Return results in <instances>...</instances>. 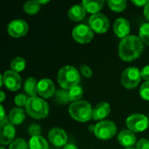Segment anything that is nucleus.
<instances>
[{
    "label": "nucleus",
    "instance_id": "423d86ee",
    "mask_svg": "<svg viewBox=\"0 0 149 149\" xmlns=\"http://www.w3.org/2000/svg\"><path fill=\"white\" fill-rule=\"evenodd\" d=\"M141 80V70L137 67H128L125 69L121 74L120 81L124 87L127 89H133L138 86Z\"/></svg>",
    "mask_w": 149,
    "mask_h": 149
},
{
    "label": "nucleus",
    "instance_id": "58836bf2",
    "mask_svg": "<svg viewBox=\"0 0 149 149\" xmlns=\"http://www.w3.org/2000/svg\"><path fill=\"white\" fill-rule=\"evenodd\" d=\"M0 94H1L0 102H1V103H3V102L4 101V100H5V94H4V93H3V91H1V92H0Z\"/></svg>",
    "mask_w": 149,
    "mask_h": 149
},
{
    "label": "nucleus",
    "instance_id": "7ed1b4c3",
    "mask_svg": "<svg viewBox=\"0 0 149 149\" xmlns=\"http://www.w3.org/2000/svg\"><path fill=\"white\" fill-rule=\"evenodd\" d=\"M93 111L91 104L86 100L72 102L68 108L70 116L79 122H87L93 119Z\"/></svg>",
    "mask_w": 149,
    "mask_h": 149
},
{
    "label": "nucleus",
    "instance_id": "a19ab883",
    "mask_svg": "<svg viewBox=\"0 0 149 149\" xmlns=\"http://www.w3.org/2000/svg\"><path fill=\"white\" fill-rule=\"evenodd\" d=\"M38 3L41 5V4H45V3H49V0H45V1H43V0H38Z\"/></svg>",
    "mask_w": 149,
    "mask_h": 149
},
{
    "label": "nucleus",
    "instance_id": "aec40b11",
    "mask_svg": "<svg viewBox=\"0 0 149 149\" xmlns=\"http://www.w3.org/2000/svg\"><path fill=\"white\" fill-rule=\"evenodd\" d=\"M25 119V113L20 107H16L10 110L9 113V120L12 125H20Z\"/></svg>",
    "mask_w": 149,
    "mask_h": 149
},
{
    "label": "nucleus",
    "instance_id": "7c9ffc66",
    "mask_svg": "<svg viewBox=\"0 0 149 149\" xmlns=\"http://www.w3.org/2000/svg\"><path fill=\"white\" fill-rule=\"evenodd\" d=\"M27 101H28V98L24 94H17L14 99V102L18 107H25Z\"/></svg>",
    "mask_w": 149,
    "mask_h": 149
},
{
    "label": "nucleus",
    "instance_id": "4be33fe9",
    "mask_svg": "<svg viewBox=\"0 0 149 149\" xmlns=\"http://www.w3.org/2000/svg\"><path fill=\"white\" fill-rule=\"evenodd\" d=\"M30 149H49V145L47 141L42 136L31 137L29 141Z\"/></svg>",
    "mask_w": 149,
    "mask_h": 149
},
{
    "label": "nucleus",
    "instance_id": "473e14b6",
    "mask_svg": "<svg viewBox=\"0 0 149 149\" xmlns=\"http://www.w3.org/2000/svg\"><path fill=\"white\" fill-rule=\"evenodd\" d=\"M80 72L86 79H89V78H91L93 76L92 69L88 65H80Z\"/></svg>",
    "mask_w": 149,
    "mask_h": 149
},
{
    "label": "nucleus",
    "instance_id": "5701e85b",
    "mask_svg": "<svg viewBox=\"0 0 149 149\" xmlns=\"http://www.w3.org/2000/svg\"><path fill=\"white\" fill-rule=\"evenodd\" d=\"M83 94H84V91H83V88L80 86H74V87L71 88L70 90H68L69 100L72 101V102L81 100V98L83 97Z\"/></svg>",
    "mask_w": 149,
    "mask_h": 149
},
{
    "label": "nucleus",
    "instance_id": "c756f323",
    "mask_svg": "<svg viewBox=\"0 0 149 149\" xmlns=\"http://www.w3.org/2000/svg\"><path fill=\"white\" fill-rule=\"evenodd\" d=\"M140 95L144 100L149 101V81H146L142 84L140 90Z\"/></svg>",
    "mask_w": 149,
    "mask_h": 149
},
{
    "label": "nucleus",
    "instance_id": "6e6552de",
    "mask_svg": "<svg viewBox=\"0 0 149 149\" xmlns=\"http://www.w3.org/2000/svg\"><path fill=\"white\" fill-rule=\"evenodd\" d=\"M0 127L1 145H10L15 141L14 138L16 135V129L14 127V125L10 122L9 118H7V116H5L3 120H0Z\"/></svg>",
    "mask_w": 149,
    "mask_h": 149
},
{
    "label": "nucleus",
    "instance_id": "a211bd4d",
    "mask_svg": "<svg viewBox=\"0 0 149 149\" xmlns=\"http://www.w3.org/2000/svg\"><path fill=\"white\" fill-rule=\"evenodd\" d=\"M104 0H83L81 5L85 8L86 12L92 13L93 15L99 13L104 7Z\"/></svg>",
    "mask_w": 149,
    "mask_h": 149
},
{
    "label": "nucleus",
    "instance_id": "4c0bfd02",
    "mask_svg": "<svg viewBox=\"0 0 149 149\" xmlns=\"http://www.w3.org/2000/svg\"><path fill=\"white\" fill-rule=\"evenodd\" d=\"M63 149H79L75 145H73V144H67V145H65Z\"/></svg>",
    "mask_w": 149,
    "mask_h": 149
},
{
    "label": "nucleus",
    "instance_id": "cd10ccee",
    "mask_svg": "<svg viewBox=\"0 0 149 149\" xmlns=\"http://www.w3.org/2000/svg\"><path fill=\"white\" fill-rule=\"evenodd\" d=\"M9 149H30L29 144L23 138L16 139L9 147Z\"/></svg>",
    "mask_w": 149,
    "mask_h": 149
},
{
    "label": "nucleus",
    "instance_id": "79ce46f5",
    "mask_svg": "<svg viewBox=\"0 0 149 149\" xmlns=\"http://www.w3.org/2000/svg\"><path fill=\"white\" fill-rule=\"evenodd\" d=\"M3 85V75L0 76V87H2Z\"/></svg>",
    "mask_w": 149,
    "mask_h": 149
},
{
    "label": "nucleus",
    "instance_id": "1a4fd4ad",
    "mask_svg": "<svg viewBox=\"0 0 149 149\" xmlns=\"http://www.w3.org/2000/svg\"><path fill=\"white\" fill-rule=\"evenodd\" d=\"M88 23L91 29L99 34L107 32L110 26L109 19L107 18V16H105L102 13H97L92 15L89 18Z\"/></svg>",
    "mask_w": 149,
    "mask_h": 149
},
{
    "label": "nucleus",
    "instance_id": "f03ea898",
    "mask_svg": "<svg viewBox=\"0 0 149 149\" xmlns=\"http://www.w3.org/2000/svg\"><path fill=\"white\" fill-rule=\"evenodd\" d=\"M79 72L72 65H65L62 67L58 73V82L65 90H70L71 88L79 86Z\"/></svg>",
    "mask_w": 149,
    "mask_h": 149
},
{
    "label": "nucleus",
    "instance_id": "dca6fc26",
    "mask_svg": "<svg viewBox=\"0 0 149 149\" xmlns=\"http://www.w3.org/2000/svg\"><path fill=\"white\" fill-rule=\"evenodd\" d=\"M118 141L125 148H133V146L136 143V136L131 130L124 129L119 133Z\"/></svg>",
    "mask_w": 149,
    "mask_h": 149
},
{
    "label": "nucleus",
    "instance_id": "393cba45",
    "mask_svg": "<svg viewBox=\"0 0 149 149\" xmlns=\"http://www.w3.org/2000/svg\"><path fill=\"white\" fill-rule=\"evenodd\" d=\"M40 7L38 1H28L24 4V10L28 15H35L39 11Z\"/></svg>",
    "mask_w": 149,
    "mask_h": 149
},
{
    "label": "nucleus",
    "instance_id": "f3484780",
    "mask_svg": "<svg viewBox=\"0 0 149 149\" xmlns=\"http://www.w3.org/2000/svg\"><path fill=\"white\" fill-rule=\"evenodd\" d=\"M111 112V107L109 103L107 102H100L96 105L93 111V119L94 120L102 121L105 118H107Z\"/></svg>",
    "mask_w": 149,
    "mask_h": 149
},
{
    "label": "nucleus",
    "instance_id": "2eb2a0df",
    "mask_svg": "<svg viewBox=\"0 0 149 149\" xmlns=\"http://www.w3.org/2000/svg\"><path fill=\"white\" fill-rule=\"evenodd\" d=\"M131 25L129 21L124 17H119L113 24V31L118 38H124L129 35Z\"/></svg>",
    "mask_w": 149,
    "mask_h": 149
},
{
    "label": "nucleus",
    "instance_id": "ddd939ff",
    "mask_svg": "<svg viewBox=\"0 0 149 149\" xmlns=\"http://www.w3.org/2000/svg\"><path fill=\"white\" fill-rule=\"evenodd\" d=\"M3 85L9 91L16 92L21 87L22 79L18 73L11 70H9L3 73Z\"/></svg>",
    "mask_w": 149,
    "mask_h": 149
},
{
    "label": "nucleus",
    "instance_id": "9b49d317",
    "mask_svg": "<svg viewBox=\"0 0 149 149\" xmlns=\"http://www.w3.org/2000/svg\"><path fill=\"white\" fill-rule=\"evenodd\" d=\"M29 26L28 24L23 19H14L12 20L7 28L9 35L12 38H22L28 32Z\"/></svg>",
    "mask_w": 149,
    "mask_h": 149
},
{
    "label": "nucleus",
    "instance_id": "9d476101",
    "mask_svg": "<svg viewBox=\"0 0 149 149\" xmlns=\"http://www.w3.org/2000/svg\"><path fill=\"white\" fill-rule=\"evenodd\" d=\"M73 39L79 44H88L93 38V31L90 26L86 24H79L72 30Z\"/></svg>",
    "mask_w": 149,
    "mask_h": 149
},
{
    "label": "nucleus",
    "instance_id": "2f4dec72",
    "mask_svg": "<svg viewBox=\"0 0 149 149\" xmlns=\"http://www.w3.org/2000/svg\"><path fill=\"white\" fill-rule=\"evenodd\" d=\"M28 132L30 134V135L31 137H34V136H39L40 134H41V127L38 124H31L28 129Z\"/></svg>",
    "mask_w": 149,
    "mask_h": 149
},
{
    "label": "nucleus",
    "instance_id": "0eeeda50",
    "mask_svg": "<svg viewBox=\"0 0 149 149\" xmlns=\"http://www.w3.org/2000/svg\"><path fill=\"white\" fill-rule=\"evenodd\" d=\"M126 125L129 130L134 133H141L148 129L149 126L148 119L141 113H134L127 117Z\"/></svg>",
    "mask_w": 149,
    "mask_h": 149
},
{
    "label": "nucleus",
    "instance_id": "f8f14e48",
    "mask_svg": "<svg viewBox=\"0 0 149 149\" xmlns=\"http://www.w3.org/2000/svg\"><path fill=\"white\" fill-rule=\"evenodd\" d=\"M48 140L49 141L57 148L65 147L67 145V134L62 128L53 127L48 133Z\"/></svg>",
    "mask_w": 149,
    "mask_h": 149
},
{
    "label": "nucleus",
    "instance_id": "4468645a",
    "mask_svg": "<svg viewBox=\"0 0 149 149\" xmlns=\"http://www.w3.org/2000/svg\"><path fill=\"white\" fill-rule=\"evenodd\" d=\"M38 93L45 99L52 98L56 93L53 82L49 79H42L38 84Z\"/></svg>",
    "mask_w": 149,
    "mask_h": 149
},
{
    "label": "nucleus",
    "instance_id": "c9c22d12",
    "mask_svg": "<svg viewBox=\"0 0 149 149\" xmlns=\"http://www.w3.org/2000/svg\"><path fill=\"white\" fill-rule=\"evenodd\" d=\"M132 3H133L134 5L138 6V7H141V6L145 7V6L148 4V0H145V1H135V0L133 1V0H132Z\"/></svg>",
    "mask_w": 149,
    "mask_h": 149
},
{
    "label": "nucleus",
    "instance_id": "f704fd0d",
    "mask_svg": "<svg viewBox=\"0 0 149 149\" xmlns=\"http://www.w3.org/2000/svg\"><path fill=\"white\" fill-rule=\"evenodd\" d=\"M141 79H143L146 81H149V65H145L141 70Z\"/></svg>",
    "mask_w": 149,
    "mask_h": 149
},
{
    "label": "nucleus",
    "instance_id": "e433bc0d",
    "mask_svg": "<svg viewBox=\"0 0 149 149\" xmlns=\"http://www.w3.org/2000/svg\"><path fill=\"white\" fill-rule=\"evenodd\" d=\"M144 16L149 21V1L148 4L144 7Z\"/></svg>",
    "mask_w": 149,
    "mask_h": 149
},
{
    "label": "nucleus",
    "instance_id": "39448f33",
    "mask_svg": "<svg viewBox=\"0 0 149 149\" xmlns=\"http://www.w3.org/2000/svg\"><path fill=\"white\" fill-rule=\"evenodd\" d=\"M95 136L101 141L112 139L117 133V127L112 120H102L94 125Z\"/></svg>",
    "mask_w": 149,
    "mask_h": 149
},
{
    "label": "nucleus",
    "instance_id": "6ab92c4d",
    "mask_svg": "<svg viewBox=\"0 0 149 149\" xmlns=\"http://www.w3.org/2000/svg\"><path fill=\"white\" fill-rule=\"evenodd\" d=\"M86 10L81 4H75L68 10V17L73 22L81 21L86 17Z\"/></svg>",
    "mask_w": 149,
    "mask_h": 149
},
{
    "label": "nucleus",
    "instance_id": "ea45409f",
    "mask_svg": "<svg viewBox=\"0 0 149 149\" xmlns=\"http://www.w3.org/2000/svg\"><path fill=\"white\" fill-rule=\"evenodd\" d=\"M4 117H5V114H4V109H3V107L1 105V117H0V120H3Z\"/></svg>",
    "mask_w": 149,
    "mask_h": 149
},
{
    "label": "nucleus",
    "instance_id": "72a5a7b5",
    "mask_svg": "<svg viewBox=\"0 0 149 149\" xmlns=\"http://www.w3.org/2000/svg\"><path fill=\"white\" fill-rule=\"evenodd\" d=\"M136 149H149V141L148 139H141L136 143Z\"/></svg>",
    "mask_w": 149,
    "mask_h": 149
},
{
    "label": "nucleus",
    "instance_id": "412c9836",
    "mask_svg": "<svg viewBox=\"0 0 149 149\" xmlns=\"http://www.w3.org/2000/svg\"><path fill=\"white\" fill-rule=\"evenodd\" d=\"M38 82L32 77H29L25 79L24 84V89L30 98L37 97L38 93Z\"/></svg>",
    "mask_w": 149,
    "mask_h": 149
},
{
    "label": "nucleus",
    "instance_id": "37998d69",
    "mask_svg": "<svg viewBox=\"0 0 149 149\" xmlns=\"http://www.w3.org/2000/svg\"><path fill=\"white\" fill-rule=\"evenodd\" d=\"M125 149H136V148H125Z\"/></svg>",
    "mask_w": 149,
    "mask_h": 149
},
{
    "label": "nucleus",
    "instance_id": "20e7f679",
    "mask_svg": "<svg viewBox=\"0 0 149 149\" xmlns=\"http://www.w3.org/2000/svg\"><path fill=\"white\" fill-rule=\"evenodd\" d=\"M25 112L29 116L33 119H45L49 114V106L47 102L41 98H29L25 106Z\"/></svg>",
    "mask_w": 149,
    "mask_h": 149
},
{
    "label": "nucleus",
    "instance_id": "b1692460",
    "mask_svg": "<svg viewBox=\"0 0 149 149\" xmlns=\"http://www.w3.org/2000/svg\"><path fill=\"white\" fill-rule=\"evenodd\" d=\"M25 65H26V62L21 57H16L10 62V69H11V71H13V72H15L17 73L23 72L24 70V68H25Z\"/></svg>",
    "mask_w": 149,
    "mask_h": 149
},
{
    "label": "nucleus",
    "instance_id": "bb28decb",
    "mask_svg": "<svg viewBox=\"0 0 149 149\" xmlns=\"http://www.w3.org/2000/svg\"><path fill=\"white\" fill-rule=\"evenodd\" d=\"M139 38L143 44L149 45V23H144L139 30Z\"/></svg>",
    "mask_w": 149,
    "mask_h": 149
},
{
    "label": "nucleus",
    "instance_id": "c03bdc74",
    "mask_svg": "<svg viewBox=\"0 0 149 149\" xmlns=\"http://www.w3.org/2000/svg\"><path fill=\"white\" fill-rule=\"evenodd\" d=\"M0 149H5V148H4L3 147H1V148H0Z\"/></svg>",
    "mask_w": 149,
    "mask_h": 149
},
{
    "label": "nucleus",
    "instance_id": "c85d7f7f",
    "mask_svg": "<svg viewBox=\"0 0 149 149\" xmlns=\"http://www.w3.org/2000/svg\"><path fill=\"white\" fill-rule=\"evenodd\" d=\"M56 95V100L60 102V103H67L69 100V95H68V91L66 90H58L55 93Z\"/></svg>",
    "mask_w": 149,
    "mask_h": 149
},
{
    "label": "nucleus",
    "instance_id": "f257e3e1",
    "mask_svg": "<svg viewBox=\"0 0 149 149\" xmlns=\"http://www.w3.org/2000/svg\"><path fill=\"white\" fill-rule=\"evenodd\" d=\"M144 49V45L141 38L135 35H128L121 39L119 45V56L127 62H131L138 58Z\"/></svg>",
    "mask_w": 149,
    "mask_h": 149
},
{
    "label": "nucleus",
    "instance_id": "a878e982",
    "mask_svg": "<svg viewBox=\"0 0 149 149\" xmlns=\"http://www.w3.org/2000/svg\"><path fill=\"white\" fill-rule=\"evenodd\" d=\"M108 7L115 12H121L127 8V1L125 0H108Z\"/></svg>",
    "mask_w": 149,
    "mask_h": 149
}]
</instances>
